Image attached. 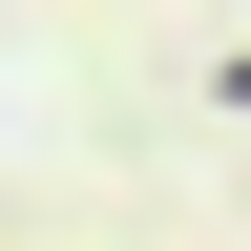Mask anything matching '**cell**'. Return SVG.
Returning <instances> with one entry per match:
<instances>
[{
	"instance_id": "cell-1",
	"label": "cell",
	"mask_w": 251,
	"mask_h": 251,
	"mask_svg": "<svg viewBox=\"0 0 251 251\" xmlns=\"http://www.w3.org/2000/svg\"><path fill=\"white\" fill-rule=\"evenodd\" d=\"M209 105H251V42H209Z\"/></svg>"
}]
</instances>
